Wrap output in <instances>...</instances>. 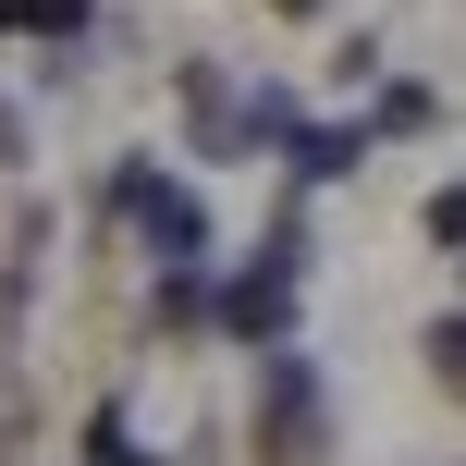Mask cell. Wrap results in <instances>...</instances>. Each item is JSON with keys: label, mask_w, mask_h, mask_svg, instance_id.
<instances>
[{"label": "cell", "mask_w": 466, "mask_h": 466, "mask_svg": "<svg viewBox=\"0 0 466 466\" xmlns=\"http://www.w3.org/2000/svg\"><path fill=\"white\" fill-rule=\"evenodd\" d=\"M258 442H270V466H319L331 418H319V380H307V369H270V405H258Z\"/></svg>", "instance_id": "cell-1"}, {"label": "cell", "mask_w": 466, "mask_h": 466, "mask_svg": "<svg viewBox=\"0 0 466 466\" xmlns=\"http://www.w3.org/2000/svg\"><path fill=\"white\" fill-rule=\"evenodd\" d=\"M25 430H37V393H25V380L0 369V454H25Z\"/></svg>", "instance_id": "cell-3"}, {"label": "cell", "mask_w": 466, "mask_h": 466, "mask_svg": "<svg viewBox=\"0 0 466 466\" xmlns=\"http://www.w3.org/2000/svg\"><path fill=\"white\" fill-rule=\"evenodd\" d=\"M86 454H98V466H160V454H136V430H123V405H111V418L86 430Z\"/></svg>", "instance_id": "cell-4"}, {"label": "cell", "mask_w": 466, "mask_h": 466, "mask_svg": "<svg viewBox=\"0 0 466 466\" xmlns=\"http://www.w3.org/2000/svg\"><path fill=\"white\" fill-rule=\"evenodd\" d=\"M270 13H319V0H270Z\"/></svg>", "instance_id": "cell-6"}, {"label": "cell", "mask_w": 466, "mask_h": 466, "mask_svg": "<svg viewBox=\"0 0 466 466\" xmlns=\"http://www.w3.org/2000/svg\"><path fill=\"white\" fill-rule=\"evenodd\" d=\"M111 209H123V221H147V246H160V258H197V197H172L160 172H123Z\"/></svg>", "instance_id": "cell-2"}, {"label": "cell", "mask_w": 466, "mask_h": 466, "mask_svg": "<svg viewBox=\"0 0 466 466\" xmlns=\"http://www.w3.org/2000/svg\"><path fill=\"white\" fill-rule=\"evenodd\" d=\"M430 356H442V380L466 393V319H442V331H430Z\"/></svg>", "instance_id": "cell-5"}]
</instances>
